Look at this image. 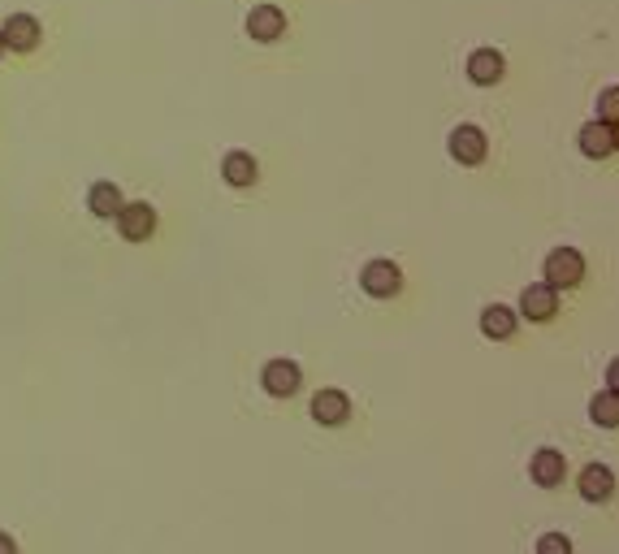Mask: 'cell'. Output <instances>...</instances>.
<instances>
[{"instance_id":"cell-1","label":"cell","mask_w":619,"mask_h":554,"mask_svg":"<svg viewBox=\"0 0 619 554\" xmlns=\"http://www.w3.org/2000/svg\"><path fill=\"white\" fill-rule=\"evenodd\" d=\"M542 273H546V282L555 290H576L585 282V256L576 252V247H555V252L546 256Z\"/></svg>"},{"instance_id":"cell-2","label":"cell","mask_w":619,"mask_h":554,"mask_svg":"<svg viewBox=\"0 0 619 554\" xmlns=\"http://www.w3.org/2000/svg\"><path fill=\"white\" fill-rule=\"evenodd\" d=\"M360 286H364V295H373V299H394L403 290V273H399V265H390V260H368L360 269Z\"/></svg>"},{"instance_id":"cell-3","label":"cell","mask_w":619,"mask_h":554,"mask_svg":"<svg viewBox=\"0 0 619 554\" xmlns=\"http://www.w3.org/2000/svg\"><path fill=\"white\" fill-rule=\"evenodd\" d=\"M520 316H529L533 325L555 321V316H559V290L550 286V282H533V286H524V295H520Z\"/></svg>"},{"instance_id":"cell-4","label":"cell","mask_w":619,"mask_h":554,"mask_svg":"<svg viewBox=\"0 0 619 554\" xmlns=\"http://www.w3.org/2000/svg\"><path fill=\"white\" fill-rule=\"evenodd\" d=\"M529 477H533V485H542V490H559L563 477H568V455L555 451V446H542V451H533Z\"/></svg>"},{"instance_id":"cell-5","label":"cell","mask_w":619,"mask_h":554,"mask_svg":"<svg viewBox=\"0 0 619 554\" xmlns=\"http://www.w3.org/2000/svg\"><path fill=\"white\" fill-rule=\"evenodd\" d=\"M260 386H265V394H273V399H291V394H299V386H304V373H299L295 360H269L265 373H260Z\"/></svg>"},{"instance_id":"cell-6","label":"cell","mask_w":619,"mask_h":554,"mask_svg":"<svg viewBox=\"0 0 619 554\" xmlns=\"http://www.w3.org/2000/svg\"><path fill=\"white\" fill-rule=\"evenodd\" d=\"M312 420L325 429H338L351 420V399L347 390H316L312 394Z\"/></svg>"},{"instance_id":"cell-7","label":"cell","mask_w":619,"mask_h":554,"mask_svg":"<svg viewBox=\"0 0 619 554\" xmlns=\"http://www.w3.org/2000/svg\"><path fill=\"white\" fill-rule=\"evenodd\" d=\"M451 156L459 165H481L490 156V139L481 126H455L451 130Z\"/></svg>"},{"instance_id":"cell-8","label":"cell","mask_w":619,"mask_h":554,"mask_svg":"<svg viewBox=\"0 0 619 554\" xmlns=\"http://www.w3.org/2000/svg\"><path fill=\"white\" fill-rule=\"evenodd\" d=\"M117 230H122L126 243H148L156 230V208L152 204H122L117 213Z\"/></svg>"},{"instance_id":"cell-9","label":"cell","mask_w":619,"mask_h":554,"mask_svg":"<svg viewBox=\"0 0 619 554\" xmlns=\"http://www.w3.org/2000/svg\"><path fill=\"white\" fill-rule=\"evenodd\" d=\"M247 35H252L256 44H278L286 35V13L278 5H256L247 13Z\"/></svg>"},{"instance_id":"cell-10","label":"cell","mask_w":619,"mask_h":554,"mask_svg":"<svg viewBox=\"0 0 619 554\" xmlns=\"http://www.w3.org/2000/svg\"><path fill=\"white\" fill-rule=\"evenodd\" d=\"M0 35H5V48L31 52L39 39H44V26H39V18H31V13H13V18H5V26H0Z\"/></svg>"},{"instance_id":"cell-11","label":"cell","mask_w":619,"mask_h":554,"mask_svg":"<svg viewBox=\"0 0 619 554\" xmlns=\"http://www.w3.org/2000/svg\"><path fill=\"white\" fill-rule=\"evenodd\" d=\"M576 485H581V498H585V503H611V498H615V472H611L607 464H589V468H581Z\"/></svg>"},{"instance_id":"cell-12","label":"cell","mask_w":619,"mask_h":554,"mask_svg":"<svg viewBox=\"0 0 619 554\" xmlns=\"http://www.w3.org/2000/svg\"><path fill=\"white\" fill-rule=\"evenodd\" d=\"M503 70H507V61H503V52H494V48H477L468 57V78L477 87H494V83H503Z\"/></svg>"},{"instance_id":"cell-13","label":"cell","mask_w":619,"mask_h":554,"mask_svg":"<svg viewBox=\"0 0 619 554\" xmlns=\"http://www.w3.org/2000/svg\"><path fill=\"white\" fill-rule=\"evenodd\" d=\"M516 325H520V316L511 312L507 303H490V308L481 312V334L494 338V342H507L511 334H516Z\"/></svg>"},{"instance_id":"cell-14","label":"cell","mask_w":619,"mask_h":554,"mask_svg":"<svg viewBox=\"0 0 619 554\" xmlns=\"http://www.w3.org/2000/svg\"><path fill=\"white\" fill-rule=\"evenodd\" d=\"M576 143H581V152L585 156H594V161H602V156H611L615 152V139H611V126L607 122H585L581 126V135H576Z\"/></svg>"},{"instance_id":"cell-15","label":"cell","mask_w":619,"mask_h":554,"mask_svg":"<svg viewBox=\"0 0 619 554\" xmlns=\"http://www.w3.org/2000/svg\"><path fill=\"white\" fill-rule=\"evenodd\" d=\"M122 204H126V200H122V187H117V182H96V187L87 191V208H91L96 217H104V221L122 213Z\"/></svg>"},{"instance_id":"cell-16","label":"cell","mask_w":619,"mask_h":554,"mask_svg":"<svg viewBox=\"0 0 619 554\" xmlns=\"http://www.w3.org/2000/svg\"><path fill=\"white\" fill-rule=\"evenodd\" d=\"M221 178H226L230 187H252V182L260 178L252 152H226V161H221Z\"/></svg>"},{"instance_id":"cell-17","label":"cell","mask_w":619,"mask_h":554,"mask_svg":"<svg viewBox=\"0 0 619 554\" xmlns=\"http://www.w3.org/2000/svg\"><path fill=\"white\" fill-rule=\"evenodd\" d=\"M589 420H594L598 429H619V390H598L594 399H589Z\"/></svg>"},{"instance_id":"cell-18","label":"cell","mask_w":619,"mask_h":554,"mask_svg":"<svg viewBox=\"0 0 619 554\" xmlns=\"http://www.w3.org/2000/svg\"><path fill=\"white\" fill-rule=\"evenodd\" d=\"M598 122H607V126L619 122V87H607L598 96Z\"/></svg>"},{"instance_id":"cell-19","label":"cell","mask_w":619,"mask_h":554,"mask_svg":"<svg viewBox=\"0 0 619 554\" xmlns=\"http://www.w3.org/2000/svg\"><path fill=\"white\" fill-rule=\"evenodd\" d=\"M537 554H572V542L563 533H542L537 537Z\"/></svg>"},{"instance_id":"cell-20","label":"cell","mask_w":619,"mask_h":554,"mask_svg":"<svg viewBox=\"0 0 619 554\" xmlns=\"http://www.w3.org/2000/svg\"><path fill=\"white\" fill-rule=\"evenodd\" d=\"M607 386H611V390H619V355L607 364Z\"/></svg>"},{"instance_id":"cell-21","label":"cell","mask_w":619,"mask_h":554,"mask_svg":"<svg viewBox=\"0 0 619 554\" xmlns=\"http://www.w3.org/2000/svg\"><path fill=\"white\" fill-rule=\"evenodd\" d=\"M0 554H18V542L9 533H0Z\"/></svg>"},{"instance_id":"cell-22","label":"cell","mask_w":619,"mask_h":554,"mask_svg":"<svg viewBox=\"0 0 619 554\" xmlns=\"http://www.w3.org/2000/svg\"><path fill=\"white\" fill-rule=\"evenodd\" d=\"M611 139H615V152H619V122L611 126Z\"/></svg>"},{"instance_id":"cell-23","label":"cell","mask_w":619,"mask_h":554,"mask_svg":"<svg viewBox=\"0 0 619 554\" xmlns=\"http://www.w3.org/2000/svg\"><path fill=\"white\" fill-rule=\"evenodd\" d=\"M0 57H5V35H0Z\"/></svg>"}]
</instances>
